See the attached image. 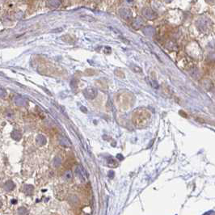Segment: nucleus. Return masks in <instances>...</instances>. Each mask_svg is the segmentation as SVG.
Returning <instances> with one entry per match:
<instances>
[{"mask_svg":"<svg viewBox=\"0 0 215 215\" xmlns=\"http://www.w3.org/2000/svg\"><path fill=\"white\" fill-rule=\"evenodd\" d=\"M83 95L88 100H94L97 96V90L94 87H87L83 91Z\"/></svg>","mask_w":215,"mask_h":215,"instance_id":"1","label":"nucleus"},{"mask_svg":"<svg viewBox=\"0 0 215 215\" xmlns=\"http://www.w3.org/2000/svg\"><path fill=\"white\" fill-rule=\"evenodd\" d=\"M75 173L82 181H85L87 178V174L85 169L81 165H79L75 169Z\"/></svg>","mask_w":215,"mask_h":215,"instance_id":"2","label":"nucleus"},{"mask_svg":"<svg viewBox=\"0 0 215 215\" xmlns=\"http://www.w3.org/2000/svg\"><path fill=\"white\" fill-rule=\"evenodd\" d=\"M61 0H48L47 6L50 8H58L61 6Z\"/></svg>","mask_w":215,"mask_h":215,"instance_id":"3","label":"nucleus"},{"mask_svg":"<svg viewBox=\"0 0 215 215\" xmlns=\"http://www.w3.org/2000/svg\"><path fill=\"white\" fill-rule=\"evenodd\" d=\"M59 143L61 146H64V147H70L71 146V143L69 141V139L66 138V137H60L59 138Z\"/></svg>","mask_w":215,"mask_h":215,"instance_id":"4","label":"nucleus"},{"mask_svg":"<svg viewBox=\"0 0 215 215\" xmlns=\"http://www.w3.org/2000/svg\"><path fill=\"white\" fill-rule=\"evenodd\" d=\"M14 102L15 104L17 106H20V107H25L26 105V101L24 98L21 97V96H15L14 99Z\"/></svg>","mask_w":215,"mask_h":215,"instance_id":"5","label":"nucleus"},{"mask_svg":"<svg viewBox=\"0 0 215 215\" xmlns=\"http://www.w3.org/2000/svg\"><path fill=\"white\" fill-rule=\"evenodd\" d=\"M36 142H37V144L40 146H42L45 145L46 143V138L44 135L42 134H38L37 136V139H36Z\"/></svg>","mask_w":215,"mask_h":215,"instance_id":"6","label":"nucleus"},{"mask_svg":"<svg viewBox=\"0 0 215 215\" xmlns=\"http://www.w3.org/2000/svg\"><path fill=\"white\" fill-rule=\"evenodd\" d=\"M120 15H121L122 17L125 19L126 20H128L131 17V15H132L130 11L127 10V9H122V10L120 11Z\"/></svg>","mask_w":215,"mask_h":215,"instance_id":"7","label":"nucleus"},{"mask_svg":"<svg viewBox=\"0 0 215 215\" xmlns=\"http://www.w3.org/2000/svg\"><path fill=\"white\" fill-rule=\"evenodd\" d=\"M4 188V189H5L6 191H7V192H10V191L13 190V189H14L15 184L11 181H8L5 183Z\"/></svg>","mask_w":215,"mask_h":215,"instance_id":"8","label":"nucleus"},{"mask_svg":"<svg viewBox=\"0 0 215 215\" xmlns=\"http://www.w3.org/2000/svg\"><path fill=\"white\" fill-rule=\"evenodd\" d=\"M11 138L15 140V141H20L22 138V134L20 133V132L19 130H16V129H14L12 133H11Z\"/></svg>","mask_w":215,"mask_h":215,"instance_id":"9","label":"nucleus"},{"mask_svg":"<svg viewBox=\"0 0 215 215\" xmlns=\"http://www.w3.org/2000/svg\"><path fill=\"white\" fill-rule=\"evenodd\" d=\"M25 193L27 195H32L33 193V190H34V187L31 185V184H26L25 185Z\"/></svg>","mask_w":215,"mask_h":215,"instance_id":"10","label":"nucleus"},{"mask_svg":"<svg viewBox=\"0 0 215 215\" xmlns=\"http://www.w3.org/2000/svg\"><path fill=\"white\" fill-rule=\"evenodd\" d=\"M64 180H66V181H71L72 180V177H73V174H72V171L70 170H67L64 173Z\"/></svg>","mask_w":215,"mask_h":215,"instance_id":"11","label":"nucleus"},{"mask_svg":"<svg viewBox=\"0 0 215 215\" xmlns=\"http://www.w3.org/2000/svg\"><path fill=\"white\" fill-rule=\"evenodd\" d=\"M108 164L111 167L117 166V163L116 160H115L113 158H112V157H108Z\"/></svg>","mask_w":215,"mask_h":215,"instance_id":"12","label":"nucleus"},{"mask_svg":"<svg viewBox=\"0 0 215 215\" xmlns=\"http://www.w3.org/2000/svg\"><path fill=\"white\" fill-rule=\"evenodd\" d=\"M143 15H145V16L146 18H148V19H151L152 20L153 18L155 17V15L154 14V12H153L152 11L149 10L147 12H145V13H143Z\"/></svg>","mask_w":215,"mask_h":215,"instance_id":"13","label":"nucleus"},{"mask_svg":"<svg viewBox=\"0 0 215 215\" xmlns=\"http://www.w3.org/2000/svg\"><path fill=\"white\" fill-rule=\"evenodd\" d=\"M61 163H62V159L59 157H56L54 160H53V166L55 167H58L61 165Z\"/></svg>","mask_w":215,"mask_h":215,"instance_id":"14","label":"nucleus"},{"mask_svg":"<svg viewBox=\"0 0 215 215\" xmlns=\"http://www.w3.org/2000/svg\"><path fill=\"white\" fill-rule=\"evenodd\" d=\"M18 213H19V214H28V212L27 210V209L25 208V207H20V208L19 209V210H18Z\"/></svg>","mask_w":215,"mask_h":215,"instance_id":"15","label":"nucleus"},{"mask_svg":"<svg viewBox=\"0 0 215 215\" xmlns=\"http://www.w3.org/2000/svg\"><path fill=\"white\" fill-rule=\"evenodd\" d=\"M7 96V91L0 87V98H5Z\"/></svg>","mask_w":215,"mask_h":215,"instance_id":"16","label":"nucleus"},{"mask_svg":"<svg viewBox=\"0 0 215 215\" xmlns=\"http://www.w3.org/2000/svg\"><path fill=\"white\" fill-rule=\"evenodd\" d=\"M150 85H151L154 88H157V87H158V83H157V82L155 79H150Z\"/></svg>","mask_w":215,"mask_h":215,"instance_id":"17","label":"nucleus"},{"mask_svg":"<svg viewBox=\"0 0 215 215\" xmlns=\"http://www.w3.org/2000/svg\"><path fill=\"white\" fill-rule=\"evenodd\" d=\"M70 87H72L73 89H74L77 87V82L74 79H73L70 82Z\"/></svg>","mask_w":215,"mask_h":215,"instance_id":"18","label":"nucleus"},{"mask_svg":"<svg viewBox=\"0 0 215 215\" xmlns=\"http://www.w3.org/2000/svg\"><path fill=\"white\" fill-rule=\"evenodd\" d=\"M80 110L82 112H87V108L85 107H83V106H81V107H80Z\"/></svg>","mask_w":215,"mask_h":215,"instance_id":"19","label":"nucleus"},{"mask_svg":"<svg viewBox=\"0 0 215 215\" xmlns=\"http://www.w3.org/2000/svg\"><path fill=\"white\" fill-rule=\"evenodd\" d=\"M1 206H2V203H1V201H0V208H1Z\"/></svg>","mask_w":215,"mask_h":215,"instance_id":"20","label":"nucleus"},{"mask_svg":"<svg viewBox=\"0 0 215 215\" xmlns=\"http://www.w3.org/2000/svg\"><path fill=\"white\" fill-rule=\"evenodd\" d=\"M210 1H212V0H210Z\"/></svg>","mask_w":215,"mask_h":215,"instance_id":"21","label":"nucleus"}]
</instances>
